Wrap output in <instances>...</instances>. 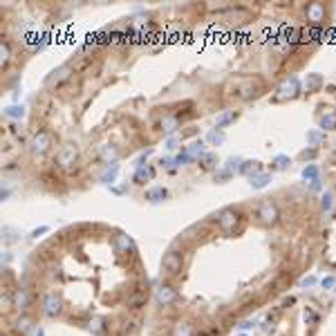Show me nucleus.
Returning <instances> with one entry per match:
<instances>
[{"instance_id":"nucleus-1","label":"nucleus","mask_w":336,"mask_h":336,"mask_svg":"<svg viewBox=\"0 0 336 336\" xmlns=\"http://www.w3.org/2000/svg\"><path fill=\"white\" fill-rule=\"evenodd\" d=\"M34 314L92 336H139L150 283L132 238L70 229L36 251L23 276Z\"/></svg>"},{"instance_id":"nucleus-7","label":"nucleus","mask_w":336,"mask_h":336,"mask_svg":"<svg viewBox=\"0 0 336 336\" xmlns=\"http://www.w3.org/2000/svg\"><path fill=\"white\" fill-rule=\"evenodd\" d=\"M47 148H50V134H47L45 130H41V132L34 137V150L43 152V150H47Z\"/></svg>"},{"instance_id":"nucleus-6","label":"nucleus","mask_w":336,"mask_h":336,"mask_svg":"<svg viewBox=\"0 0 336 336\" xmlns=\"http://www.w3.org/2000/svg\"><path fill=\"white\" fill-rule=\"evenodd\" d=\"M56 160H58L61 166H70V164H74V160H76V148H74V146H65V148L58 152Z\"/></svg>"},{"instance_id":"nucleus-12","label":"nucleus","mask_w":336,"mask_h":336,"mask_svg":"<svg viewBox=\"0 0 336 336\" xmlns=\"http://www.w3.org/2000/svg\"><path fill=\"white\" fill-rule=\"evenodd\" d=\"M240 170H242V173H247V175H251V177H255V173L260 170V164L258 162H247Z\"/></svg>"},{"instance_id":"nucleus-8","label":"nucleus","mask_w":336,"mask_h":336,"mask_svg":"<svg viewBox=\"0 0 336 336\" xmlns=\"http://www.w3.org/2000/svg\"><path fill=\"white\" fill-rule=\"evenodd\" d=\"M321 126L325 130H336V112H327L325 117L321 119Z\"/></svg>"},{"instance_id":"nucleus-18","label":"nucleus","mask_w":336,"mask_h":336,"mask_svg":"<svg viewBox=\"0 0 336 336\" xmlns=\"http://www.w3.org/2000/svg\"><path fill=\"white\" fill-rule=\"evenodd\" d=\"M202 152H204V148H202V142H200V144H195V148L191 150V155L197 157V155H202Z\"/></svg>"},{"instance_id":"nucleus-14","label":"nucleus","mask_w":336,"mask_h":336,"mask_svg":"<svg viewBox=\"0 0 336 336\" xmlns=\"http://www.w3.org/2000/svg\"><path fill=\"white\" fill-rule=\"evenodd\" d=\"M148 177H150V170H148V168H139L137 175H134V182H137V184H144Z\"/></svg>"},{"instance_id":"nucleus-11","label":"nucleus","mask_w":336,"mask_h":336,"mask_svg":"<svg viewBox=\"0 0 336 336\" xmlns=\"http://www.w3.org/2000/svg\"><path fill=\"white\" fill-rule=\"evenodd\" d=\"M287 166H289V157H285V155L276 157V160H273V164H271L273 170H285Z\"/></svg>"},{"instance_id":"nucleus-15","label":"nucleus","mask_w":336,"mask_h":336,"mask_svg":"<svg viewBox=\"0 0 336 336\" xmlns=\"http://www.w3.org/2000/svg\"><path fill=\"white\" fill-rule=\"evenodd\" d=\"M323 139H325V134L319 132V130H311V132L307 134V142H309V144H319V142H323Z\"/></svg>"},{"instance_id":"nucleus-2","label":"nucleus","mask_w":336,"mask_h":336,"mask_svg":"<svg viewBox=\"0 0 336 336\" xmlns=\"http://www.w3.org/2000/svg\"><path fill=\"white\" fill-rule=\"evenodd\" d=\"M255 220H258L262 227H276L278 220H280V211H278V206L273 204L271 200L260 202L258 209H255Z\"/></svg>"},{"instance_id":"nucleus-5","label":"nucleus","mask_w":336,"mask_h":336,"mask_svg":"<svg viewBox=\"0 0 336 336\" xmlns=\"http://www.w3.org/2000/svg\"><path fill=\"white\" fill-rule=\"evenodd\" d=\"M305 16H307V21L311 23V25H321V23L325 21V5H321V3L307 5V9H305Z\"/></svg>"},{"instance_id":"nucleus-10","label":"nucleus","mask_w":336,"mask_h":336,"mask_svg":"<svg viewBox=\"0 0 336 336\" xmlns=\"http://www.w3.org/2000/svg\"><path fill=\"white\" fill-rule=\"evenodd\" d=\"M150 202H160L166 197V188H152V191H148V195H146Z\"/></svg>"},{"instance_id":"nucleus-3","label":"nucleus","mask_w":336,"mask_h":336,"mask_svg":"<svg viewBox=\"0 0 336 336\" xmlns=\"http://www.w3.org/2000/svg\"><path fill=\"white\" fill-rule=\"evenodd\" d=\"M240 215H238V211L235 209H224V211H220L218 213V229L222 231V233H235L238 231V224H240Z\"/></svg>"},{"instance_id":"nucleus-16","label":"nucleus","mask_w":336,"mask_h":336,"mask_svg":"<svg viewBox=\"0 0 336 336\" xmlns=\"http://www.w3.org/2000/svg\"><path fill=\"white\" fill-rule=\"evenodd\" d=\"M323 83V78L319 76V74H311V78H309V83H307V92H311V90H316L319 85Z\"/></svg>"},{"instance_id":"nucleus-17","label":"nucleus","mask_w":336,"mask_h":336,"mask_svg":"<svg viewBox=\"0 0 336 336\" xmlns=\"http://www.w3.org/2000/svg\"><path fill=\"white\" fill-rule=\"evenodd\" d=\"M332 200H334V197H332V193H325V195H323L321 206H323V209H325V211H329V209H332V204H334Z\"/></svg>"},{"instance_id":"nucleus-19","label":"nucleus","mask_w":336,"mask_h":336,"mask_svg":"<svg viewBox=\"0 0 336 336\" xmlns=\"http://www.w3.org/2000/svg\"><path fill=\"white\" fill-rule=\"evenodd\" d=\"M7 61H9V45H3V63L7 65Z\"/></svg>"},{"instance_id":"nucleus-4","label":"nucleus","mask_w":336,"mask_h":336,"mask_svg":"<svg viewBox=\"0 0 336 336\" xmlns=\"http://www.w3.org/2000/svg\"><path fill=\"white\" fill-rule=\"evenodd\" d=\"M278 99H296L298 94H301V81H298L296 76L287 78V81L278 88Z\"/></svg>"},{"instance_id":"nucleus-9","label":"nucleus","mask_w":336,"mask_h":336,"mask_svg":"<svg viewBox=\"0 0 336 336\" xmlns=\"http://www.w3.org/2000/svg\"><path fill=\"white\" fill-rule=\"evenodd\" d=\"M269 182H271V177H269V175H255V177H251V186L253 188H265Z\"/></svg>"},{"instance_id":"nucleus-13","label":"nucleus","mask_w":336,"mask_h":336,"mask_svg":"<svg viewBox=\"0 0 336 336\" xmlns=\"http://www.w3.org/2000/svg\"><path fill=\"white\" fill-rule=\"evenodd\" d=\"M303 177H305V180H309V182L319 180V168H316V166H307L303 170Z\"/></svg>"},{"instance_id":"nucleus-20","label":"nucleus","mask_w":336,"mask_h":336,"mask_svg":"<svg viewBox=\"0 0 336 336\" xmlns=\"http://www.w3.org/2000/svg\"><path fill=\"white\" fill-rule=\"evenodd\" d=\"M9 114L11 117H18V114H23V112H18V108H9Z\"/></svg>"}]
</instances>
